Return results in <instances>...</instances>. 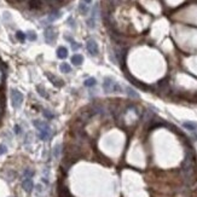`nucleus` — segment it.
<instances>
[{"label":"nucleus","instance_id":"obj_7","mask_svg":"<svg viewBox=\"0 0 197 197\" xmlns=\"http://www.w3.org/2000/svg\"><path fill=\"white\" fill-rule=\"evenodd\" d=\"M57 57L60 58V59H64V58L68 57V50L64 46H60L57 49Z\"/></svg>","mask_w":197,"mask_h":197},{"label":"nucleus","instance_id":"obj_18","mask_svg":"<svg viewBox=\"0 0 197 197\" xmlns=\"http://www.w3.org/2000/svg\"><path fill=\"white\" fill-rule=\"evenodd\" d=\"M36 90H38V92H39V94L40 96H43V97H49L47 96V93H46V90H44V87H41V86H36Z\"/></svg>","mask_w":197,"mask_h":197},{"label":"nucleus","instance_id":"obj_3","mask_svg":"<svg viewBox=\"0 0 197 197\" xmlns=\"http://www.w3.org/2000/svg\"><path fill=\"white\" fill-rule=\"evenodd\" d=\"M10 96H11V104H12V106L15 108V109H18V108L21 106L22 103H23V94L19 92L18 90H16V88H12Z\"/></svg>","mask_w":197,"mask_h":197},{"label":"nucleus","instance_id":"obj_24","mask_svg":"<svg viewBox=\"0 0 197 197\" xmlns=\"http://www.w3.org/2000/svg\"><path fill=\"white\" fill-rule=\"evenodd\" d=\"M71 47H73V50H79L80 49V45L78 44V43H75V41H71Z\"/></svg>","mask_w":197,"mask_h":197},{"label":"nucleus","instance_id":"obj_12","mask_svg":"<svg viewBox=\"0 0 197 197\" xmlns=\"http://www.w3.org/2000/svg\"><path fill=\"white\" fill-rule=\"evenodd\" d=\"M79 11H80L81 15H87V12H88V6H87V4H85L84 1L81 3V4L79 5Z\"/></svg>","mask_w":197,"mask_h":197},{"label":"nucleus","instance_id":"obj_10","mask_svg":"<svg viewBox=\"0 0 197 197\" xmlns=\"http://www.w3.org/2000/svg\"><path fill=\"white\" fill-rule=\"evenodd\" d=\"M183 126H184L186 130H189V131H195V130H197V124H196V122H190V121H187V122H184V124H183Z\"/></svg>","mask_w":197,"mask_h":197},{"label":"nucleus","instance_id":"obj_21","mask_svg":"<svg viewBox=\"0 0 197 197\" xmlns=\"http://www.w3.org/2000/svg\"><path fill=\"white\" fill-rule=\"evenodd\" d=\"M59 154H60V144H57L55 149H53V155H55V157H58Z\"/></svg>","mask_w":197,"mask_h":197},{"label":"nucleus","instance_id":"obj_5","mask_svg":"<svg viewBox=\"0 0 197 197\" xmlns=\"http://www.w3.org/2000/svg\"><path fill=\"white\" fill-rule=\"evenodd\" d=\"M86 47H87V51L91 53L92 56H97L98 52H99V49H98V45L97 43L94 41L93 39H90L86 43Z\"/></svg>","mask_w":197,"mask_h":197},{"label":"nucleus","instance_id":"obj_25","mask_svg":"<svg viewBox=\"0 0 197 197\" xmlns=\"http://www.w3.org/2000/svg\"><path fill=\"white\" fill-rule=\"evenodd\" d=\"M44 115H45V116H46L47 119H52V117H53V115H52V114H50V111H47V110H45V111H44Z\"/></svg>","mask_w":197,"mask_h":197},{"label":"nucleus","instance_id":"obj_8","mask_svg":"<svg viewBox=\"0 0 197 197\" xmlns=\"http://www.w3.org/2000/svg\"><path fill=\"white\" fill-rule=\"evenodd\" d=\"M82 62H84V57L81 55H74L71 57V63L74 65H80V64H82Z\"/></svg>","mask_w":197,"mask_h":197},{"label":"nucleus","instance_id":"obj_6","mask_svg":"<svg viewBox=\"0 0 197 197\" xmlns=\"http://www.w3.org/2000/svg\"><path fill=\"white\" fill-rule=\"evenodd\" d=\"M22 187L27 192H30L33 187H34V184H33V180L32 178H23V181H22Z\"/></svg>","mask_w":197,"mask_h":197},{"label":"nucleus","instance_id":"obj_11","mask_svg":"<svg viewBox=\"0 0 197 197\" xmlns=\"http://www.w3.org/2000/svg\"><path fill=\"white\" fill-rule=\"evenodd\" d=\"M59 69H60V71H62V73L68 74V73L71 71V67L68 64V63H62V64L59 65Z\"/></svg>","mask_w":197,"mask_h":197},{"label":"nucleus","instance_id":"obj_22","mask_svg":"<svg viewBox=\"0 0 197 197\" xmlns=\"http://www.w3.org/2000/svg\"><path fill=\"white\" fill-rule=\"evenodd\" d=\"M59 17H60V12H55L53 15H51V16L49 17V21L52 22V21H55V19H58Z\"/></svg>","mask_w":197,"mask_h":197},{"label":"nucleus","instance_id":"obj_13","mask_svg":"<svg viewBox=\"0 0 197 197\" xmlns=\"http://www.w3.org/2000/svg\"><path fill=\"white\" fill-rule=\"evenodd\" d=\"M29 4H30L32 9H40V8H41V5H43L41 0H30Z\"/></svg>","mask_w":197,"mask_h":197},{"label":"nucleus","instance_id":"obj_2","mask_svg":"<svg viewBox=\"0 0 197 197\" xmlns=\"http://www.w3.org/2000/svg\"><path fill=\"white\" fill-rule=\"evenodd\" d=\"M103 90L105 93H119V92H122V87L111 78H104Z\"/></svg>","mask_w":197,"mask_h":197},{"label":"nucleus","instance_id":"obj_17","mask_svg":"<svg viewBox=\"0 0 197 197\" xmlns=\"http://www.w3.org/2000/svg\"><path fill=\"white\" fill-rule=\"evenodd\" d=\"M16 38H17L21 43H23L27 36H25V33H23V32H21V30H18V32L16 33Z\"/></svg>","mask_w":197,"mask_h":197},{"label":"nucleus","instance_id":"obj_26","mask_svg":"<svg viewBox=\"0 0 197 197\" xmlns=\"http://www.w3.org/2000/svg\"><path fill=\"white\" fill-rule=\"evenodd\" d=\"M15 133H16V134H19V133H21V128H19L18 125L15 126Z\"/></svg>","mask_w":197,"mask_h":197},{"label":"nucleus","instance_id":"obj_15","mask_svg":"<svg viewBox=\"0 0 197 197\" xmlns=\"http://www.w3.org/2000/svg\"><path fill=\"white\" fill-rule=\"evenodd\" d=\"M25 36L27 38H28L29 40H30V41H35V40H36V33L35 32H33V30H29V32H27L25 33Z\"/></svg>","mask_w":197,"mask_h":197},{"label":"nucleus","instance_id":"obj_23","mask_svg":"<svg viewBox=\"0 0 197 197\" xmlns=\"http://www.w3.org/2000/svg\"><path fill=\"white\" fill-rule=\"evenodd\" d=\"M6 152H8V148H6V145L0 144V156L4 155V154H6Z\"/></svg>","mask_w":197,"mask_h":197},{"label":"nucleus","instance_id":"obj_19","mask_svg":"<svg viewBox=\"0 0 197 197\" xmlns=\"http://www.w3.org/2000/svg\"><path fill=\"white\" fill-rule=\"evenodd\" d=\"M33 175H34V172L32 169H25L23 173V178H33Z\"/></svg>","mask_w":197,"mask_h":197},{"label":"nucleus","instance_id":"obj_4","mask_svg":"<svg viewBox=\"0 0 197 197\" xmlns=\"http://www.w3.org/2000/svg\"><path fill=\"white\" fill-rule=\"evenodd\" d=\"M44 36H45V40L47 44H52L53 41L56 40V30L53 27H47L45 29V33H44Z\"/></svg>","mask_w":197,"mask_h":197},{"label":"nucleus","instance_id":"obj_20","mask_svg":"<svg viewBox=\"0 0 197 197\" xmlns=\"http://www.w3.org/2000/svg\"><path fill=\"white\" fill-rule=\"evenodd\" d=\"M35 189H36V194H38V196H40L41 194H44V192H45V189L43 187V185H41V184H38V185L35 186Z\"/></svg>","mask_w":197,"mask_h":197},{"label":"nucleus","instance_id":"obj_1","mask_svg":"<svg viewBox=\"0 0 197 197\" xmlns=\"http://www.w3.org/2000/svg\"><path fill=\"white\" fill-rule=\"evenodd\" d=\"M33 125L39 130L40 139H43V140H49V139L51 138V134H52L51 128H50L49 125L46 124V122H43V121H40V120H34Z\"/></svg>","mask_w":197,"mask_h":197},{"label":"nucleus","instance_id":"obj_9","mask_svg":"<svg viewBox=\"0 0 197 197\" xmlns=\"http://www.w3.org/2000/svg\"><path fill=\"white\" fill-rule=\"evenodd\" d=\"M46 75H47V78H49L51 81H52V82H53V85H56V86H58V87H60V86H62L63 85V82H62V80H59V79H57L56 76H52L51 75V74L50 73H47L46 74Z\"/></svg>","mask_w":197,"mask_h":197},{"label":"nucleus","instance_id":"obj_27","mask_svg":"<svg viewBox=\"0 0 197 197\" xmlns=\"http://www.w3.org/2000/svg\"><path fill=\"white\" fill-rule=\"evenodd\" d=\"M82 1H84L85 4H91V3H92V0H82Z\"/></svg>","mask_w":197,"mask_h":197},{"label":"nucleus","instance_id":"obj_16","mask_svg":"<svg viewBox=\"0 0 197 197\" xmlns=\"http://www.w3.org/2000/svg\"><path fill=\"white\" fill-rule=\"evenodd\" d=\"M126 91H127V93H128V96H130V97H133V98H138V97H139V96H138V93L135 92L134 90H132L131 87H127V88H126Z\"/></svg>","mask_w":197,"mask_h":197},{"label":"nucleus","instance_id":"obj_14","mask_svg":"<svg viewBox=\"0 0 197 197\" xmlns=\"http://www.w3.org/2000/svg\"><path fill=\"white\" fill-rule=\"evenodd\" d=\"M96 84H97V81H96V79H94V78H88V79L85 80V82H84V85L86 87H92Z\"/></svg>","mask_w":197,"mask_h":197}]
</instances>
